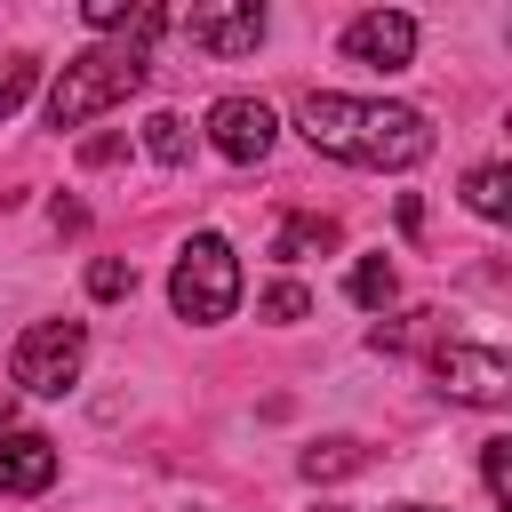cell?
Here are the masks:
<instances>
[{
	"mask_svg": "<svg viewBox=\"0 0 512 512\" xmlns=\"http://www.w3.org/2000/svg\"><path fill=\"white\" fill-rule=\"evenodd\" d=\"M296 128L312 152L352 168H416L432 152V120L416 104H376V96H304Z\"/></svg>",
	"mask_w": 512,
	"mask_h": 512,
	"instance_id": "1",
	"label": "cell"
},
{
	"mask_svg": "<svg viewBox=\"0 0 512 512\" xmlns=\"http://www.w3.org/2000/svg\"><path fill=\"white\" fill-rule=\"evenodd\" d=\"M144 72H152V56L144 48H80L64 72H56V88H48V128H88L96 112H112V104H128L136 88H144Z\"/></svg>",
	"mask_w": 512,
	"mask_h": 512,
	"instance_id": "2",
	"label": "cell"
},
{
	"mask_svg": "<svg viewBox=\"0 0 512 512\" xmlns=\"http://www.w3.org/2000/svg\"><path fill=\"white\" fill-rule=\"evenodd\" d=\"M168 304H176V320H192V328H216V320L240 312V256H232L224 232H192V240L176 248Z\"/></svg>",
	"mask_w": 512,
	"mask_h": 512,
	"instance_id": "3",
	"label": "cell"
},
{
	"mask_svg": "<svg viewBox=\"0 0 512 512\" xmlns=\"http://www.w3.org/2000/svg\"><path fill=\"white\" fill-rule=\"evenodd\" d=\"M80 360H88V328L80 320H32L16 336V352H8V376H16V392L56 400V392L80 384Z\"/></svg>",
	"mask_w": 512,
	"mask_h": 512,
	"instance_id": "4",
	"label": "cell"
},
{
	"mask_svg": "<svg viewBox=\"0 0 512 512\" xmlns=\"http://www.w3.org/2000/svg\"><path fill=\"white\" fill-rule=\"evenodd\" d=\"M432 376H440V392L464 400V408H504V400H512V360H504L496 344H472V336H440V344H432Z\"/></svg>",
	"mask_w": 512,
	"mask_h": 512,
	"instance_id": "5",
	"label": "cell"
},
{
	"mask_svg": "<svg viewBox=\"0 0 512 512\" xmlns=\"http://www.w3.org/2000/svg\"><path fill=\"white\" fill-rule=\"evenodd\" d=\"M272 136H280L272 104H256V96H216V104H208V144H216L232 168H256V160L272 152Z\"/></svg>",
	"mask_w": 512,
	"mask_h": 512,
	"instance_id": "6",
	"label": "cell"
},
{
	"mask_svg": "<svg viewBox=\"0 0 512 512\" xmlns=\"http://www.w3.org/2000/svg\"><path fill=\"white\" fill-rule=\"evenodd\" d=\"M344 56L368 64V72H400V64L416 56V16H400V8L352 16V24H344Z\"/></svg>",
	"mask_w": 512,
	"mask_h": 512,
	"instance_id": "7",
	"label": "cell"
},
{
	"mask_svg": "<svg viewBox=\"0 0 512 512\" xmlns=\"http://www.w3.org/2000/svg\"><path fill=\"white\" fill-rule=\"evenodd\" d=\"M176 32H184L192 48H208V56H248V48L264 40V8H256V0H232V8H192Z\"/></svg>",
	"mask_w": 512,
	"mask_h": 512,
	"instance_id": "8",
	"label": "cell"
},
{
	"mask_svg": "<svg viewBox=\"0 0 512 512\" xmlns=\"http://www.w3.org/2000/svg\"><path fill=\"white\" fill-rule=\"evenodd\" d=\"M56 488V440L48 432H0V496Z\"/></svg>",
	"mask_w": 512,
	"mask_h": 512,
	"instance_id": "9",
	"label": "cell"
},
{
	"mask_svg": "<svg viewBox=\"0 0 512 512\" xmlns=\"http://www.w3.org/2000/svg\"><path fill=\"white\" fill-rule=\"evenodd\" d=\"M80 16H88L96 32H128V48L152 40V32H168V8H152V0H136V8H128V0H88Z\"/></svg>",
	"mask_w": 512,
	"mask_h": 512,
	"instance_id": "10",
	"label": "cell"
},
{
	"mask_svg": "<svg viewBox=\"0 0 512 512\" xmlns=\"http://www.w3.org/2000/svg\"><path fill=\"white\" fill-rule=\"evenodd\" d=\"M328 248H336V216H288L272 232V256L280 264H304V256H328Z\"/></svg>",
	"mask_w": 512,
	"mask_h": 512,
	"instance_id": "11",
	"label": "cell"
},
{
	"mask_svg": "<svg viewBox=\"0 0 512 512\" xmlns=\"http://www.w3.org/2000/svg\"><path fill=\"white\" fill-rule=\"evenodd\" d=\"M296 464H304V480H344V472H360V464H368V440H352V432H328V440H312Z\"/></svg>",
	"mask_w": 512,
	"mask_h": 512,
	"instance_id": "12",
	"label": "cell"
},
{
	"mask_svg": "<svg viewBox=\"0 0 512 512\" xmlns=\"http://www.w3.org/2000/svg\"><path fill=\"white\" fill-rule=\"evenodd\" d=\"M464 208L488 216V224H504V216H512V168H504V160L472 168V176H464Z\"/></svg>",
	"mask_w": 512,
	"mask_h": 512,
	"instance_id": "13",
	"label": "cell"
},
{
	"mask_svg": "<svg viewBox=\"0 0 512 512\" xmlns=\"http://www.w3.org/2000/svg\"><path fill=\"white\" fill-rule=\"evenodd\" d=\"M344 296H352L360 312H384V304L400 296V272H392L384 256H360V264H352V280H344Z\"/></svg>",
	"mask_w": 512,
	"mask_h": 512,
	"instance_id": "14",
	"label": "cell"
},
{
	"mask_svg": "<svg viewBox=\"0 0 512 512\" xmlns=\"http://www.w3.org/2000/svg\"><path fill=\"white\" fill-rule=\"evenodd\" d=\"M376 352H416V344H440V312H400V320H376L368 328Z\"/></svg>",
	"mask_w": 512,
	"mask_h": 512,
	"instance_id": "15",
	"label": "cell"
},
{
	"mask_svg": "<svg viewBox=\"0 0 512 512\" xmlns=\"http://www.w3.org/2000/svg\"><path fill=\"white\" fill-rule=\"evenodd\" d=\"M144 152H152L160 168H184V160H192V128H184V112H152V120H144Z\"/></svg>",
	"mask_w": 512,
	"mask_h": 512,
	"instance_id": "16",
	"label": "cell"
},
{
	"mask_svg": "<svg viewBox=\"0 0 512 512\" xmlns=\"http://www.w3.org/2000/svg\"><path fill=\"white\" fill-rule=\"evenodd\" d=\"M88 296H96V304H120V296H136V264H120V256H96V264H88Z\"/></svg>",
	"mask_w": 512,
	"mask_h": 512,
	"instance_id": "17",
	"label": "cell"
},
{
	"mask_svg": "<svg viewBox=\"0 0 512 512\" xmlns=\"http://www.w3.org/2000/svg\"><path fill=\"white\" fill-rule=\"evenodd\" d=\"M32 88H40V64H32V56H8V64H0V120H16Z\"/></svg>",
	"mask_w": 512,
	"mask_h": 512,
	"instance_id": "18",
	"label": "cell"
},
{
	"mask_svg": "<svg viewBox=\"0 0 512 512\" xmlns=\"http://www.w3.org/2000/svg\"><path fill=\"white\" fill-rule=\"evenodd\" d=\"M480 480H488V496L496 504H512V440L496 432V440H480Z\"/></svg>",
	"mask_w": 512,
	"mask_h": 512,
	"instance_id": "19",
	"label": "cell"
},
{
	"mask_svg": "<svg viewBox=\"0 0 512 512\" xmlns=\"http://www.w3.org/2000/svg\"><path fill=\"white\" fill-rule=\"evenodd\" d=\"M256 312L288 328V320H304V312H312V296H304V280H280V288H264V296H256Z\"/></svg>",
	"mask_w": 512,
	"mask_h": 512,
	"instance_id": "20",
	"label": "cell"
},
{
	"mask_svg": "<svg viewBox=\"0 0 512 512\" xmlns=\"http://www.w3.org/2000/svg\"><path fill=\"white\" fill-rule=\"evenodd\" d=\"M8 416H16V392H0V432H8Z\"/></svg>",
	"mask_w": 512,
	"mask_h": 512,
	"instance_id": "21",
	"label": "cell"
},
{
	"mask_svg": "<svg viewBox=\"0 0 512 512\" xmlns=\"http://www.w3.org/2000/svg\"><path fill=\"white\" fill-rule=\"evenodd\" d=\"M392 512H440V504H392Z\"/></svg>",
	"mask_w": 512,
	"mask_h": 512,
	"instance_id": "22",
	"label": "cell"
}]
</instances>
